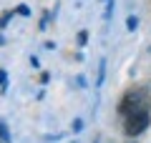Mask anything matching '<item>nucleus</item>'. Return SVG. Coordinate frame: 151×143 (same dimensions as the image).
Instances as JSON below:
<instances>
[{
	"label": "nucleus",
	"mask_w": 151,
	"mask_h": 143,
	"mask_svg": "<svg viewBox=\"0 0 151 143\" xmlns=\"http://www.w3.org/2000/svg\"><path fill=\"white\" fill-rule=\"evenodd\" d=\"M146 126H149V113H146V108H139V111L129 113V118H126V133H129V136L144 133Z\"/></svg>",
	"instance_id": "1"
},
{
	"label": "nucleus",
	"mask_w": 151,
	"mask_h": 143,
	"mask_svg": "<svg viewBox=\"0 0 151 143\" xmlns=\"http://www.w3.org/2000/svg\"><path fill=\"white\" fill-rule=\"evenodd\" d=\"M144 103H146V90H131L121 103V113L139 111V108H144Z\"/></svg>",
	"instance_id": "2"
},
{
	"label": "nucleus",
	"mask_w": 151,
	"mask_h": 143,
	"mask_svg": "<svg viewBox=\"0 0 151 143\" xmlns=\"http://www.w3.org/2000/svg\"><path fill=\"white\" fill-rule=\"evenodd\" d=\"M0 143H10V133H8V128H5L3 121H0Z\"/></svg>",
	"instance_id": "3"
},
{
	"label": "nucleus",
	"mask_w": 151,
	"mask_h": 143,
	"mask_svg": "<svg viewBox=\"0 0 151 143\" xmlns=\"http://www.w3.org/2000/svg\"><path fill=\"white\" fill-rule=\"evenodd\" d=\"M136 25H139V20H136L134 15H129V20H126V28H129V30H136Z\"/></svg>",
	"instance_id": "4"
},
{
	"label": "nucleus",
	"mask_w": 151,
	"mask_h": 143,
	"mask_svg": "<svg viewBox=\"0 0 151 143\" xmlns=\"http://www.w3.org/2000/svg\"><path fill=\"white\" fill-rule=\"evenodd\" d=\"M0 88H3V90L8 88V73H5V70H0Z\"/></svg>",
	"instance_id": "5"
},
{
	"label": "nucleus",
	"mask_w": 151,
	"mask_h": 143,
	"mask_svg": "<svg viewBox=\"0 0 151 143\" xmlns=\"http://www.w3.org/2000/svg\"><path fill=\"white\" fill-rule=\"evenodd\" d=\"M73 131H76V133L83 131V121H81V118H76V121H73Z\"/></svg>",
	"instance_id": "6"
},
{
	"label": "nucleus",
	"mask_w": 151,
	"mask_h": 143,
	"mask_svg": "<svg viewBox=\"0 0 151 143\" xmlns=\"http://www.w3.org/2000/svg\"><path fill=\"white\" fill-rule=\"evenodd\" d=\"M86 40H88V33H86V30L78 33V45H86Z\"/></svg>",
	"instance_id": "7"
},
{
	"label": "nucleus",
	"mask_w": 151,
	"mask_h": 143,
	"mask_svg": "<svg viewBox=\"0 0 151 143\" xmlns=\"http://www.w3.org/2000/svg\"><path fill=\"white\" fill-rule=\"evenodd\" d=\"M18 13H20V15H30V10H28L25 5H18Z\"/></svg>",
	"instance_id": "8"
}]
</instances>
